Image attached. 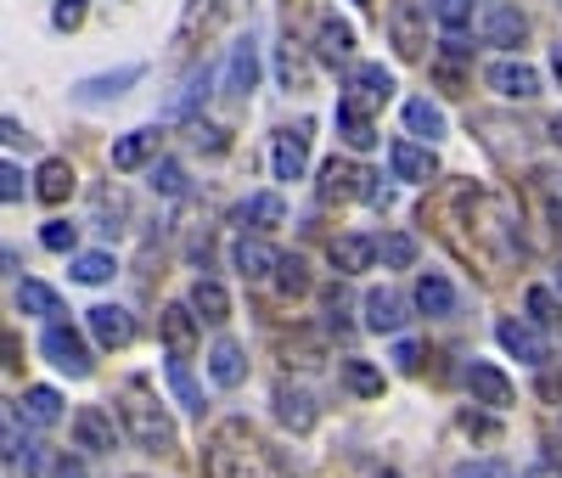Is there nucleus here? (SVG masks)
<instances>
[{
  "label": "nucleus",
  "instance_id": "obj_1",
  "mask_svg": "<svg viewBox=\"0 0 562 478\" xmlns=\"http://www.w3.org/2000/svg\"><path fill=\"white\" fill-rule=\"evenodd\" d=\"M203 478H281V462L265 451V440L248 422H220L203 445Z\"/></svg>",
  "mask_w": 562,
  "mask_h": 478
},
{
  "label": "nucleus",
  "instance_id": "obj_2",
  "mask_svg": "<svg viewBox=\"0 0 562 478\" xmlns=\"http://www.w3.org/2000/svg\"><path fill=\"white\" fill-rule=\"evenodd\" d=\"M119 422H124V434L140 445V451H153V456H169L175 451V422L169 411L140 389V382H130L124 400H119Z\"/></svg>",
  "mask_w": 562,
  "mask_h": 478
},
{
  "label": "nucleus",
  "instance_id": "obj_3",
  "mask_svg": "<svg viewBox=\"0 0 562 478\" xmlns=\"http://www.w3.org/2000/svg\"><path fill=\"white\" fill-rule=\"evenodd\" d=\"M243 12V0H186V12L175 23V57H192Z\"/></svg>",
  "mask_w": 562,
  "mask_h": 478
},
{
  "label": "nucleus",
  "instance_id": "obj_4",
  "mask_svg": "<svg viewBox=\"0 0 562 478\" xmlns=\"http://www.w3.org/2000/svg\"><path fill=\"white\" fill-rule=\"evenodd\" d=\"M389 40L405 63H422L428 57V7H422V0H394L389 7Z\"/></svg>",
  "mask_w": 562,
  "mask_h": 478
},
{
  "label": "nucleus",
  "instance_id": "obj_5",
  "mask_svg": "<svg viewBox=\"0 0 562 478\" xmlns=\"http://www.w3.org/2000/svg\"><path fill=\"white\" fill-rule=\"evenodd\" d=\"M467 394H473V405H484V411H506L512 400H518L512 377L490 360H467Z\"/></svg>",
  "mask_w": 562,
  "mask_h": 478
},
{
  "label": "nucleus",
  "instance_id": "obj_6",
  "mask_svg": "<svg viewBox=\"0 0 562 478\" xmlns=\"http://www.w3.org/2000/svg\"><path fill=\"white\" fill-rule=\"evenodd\" d=\"M40 349L52 355L57 371H68V377H90V349H85V338H79L74 326L52 321V326H45V338H40Z\"/></svg>",
  "mask_w": 562,
  "mask_h": 478
},
{
  "label": "nucleus",
  "instance_id": "obj_7",
  "mask_svg": "<svg viewBox=\"0 0 562 478\" xmlns=\"http://www.w3.org/2000/svg\"><path fill=\"white\" fill-rule=\"evenodd\" d=\"M270 169H276V180H304V169H310V124H304V119L276 135Z\"/></svg>",
  "mask_w": 562,
  "mask_h": 478
},
{
  "label": "nucleus",
  "instance_id": "obj_8",
  "mask_svg": "<svg viewBox=\"0 0 562 478\" xmlns=\"http://www.w3.org/2000/svg\"><path fill=\"white\" fill-rule=\"evenodd\" d=\"M490 90L495 96H506V102H535L540 96V74L529 68V63H518V57H501V63H490Z\"/></svg>",
  "mask_w": 562,
  "mask_h": 478
},
{
  "label": "nucleus",
  "instance_id": "obj_9",
  "mask_svg": "<svg viewBox=\"0 0 562 478\" xmlns=\"http://www.w3.org/2000/svg\"><path fill=\"white\" fill-rule=\"evenodd\" d=\"M140 63H130V68H113V74H90V79H79L68 96L74 102H85V108H97V102H119V96L130 90V85H140Z\"/></svg>",
  "mask_w": 562,
  "mask_h": 478
},
{
  "label": "nucleus",
  "instance_id": "obj_10",
  "mask_svg": "<svg viewBox=\"0 0 562 478\" xmlns=\"http://www.w3.org/2000/svg\"><path fill=\"white\" fill-rule=\"evenodd\" d=\"M0 462H7L12 473H40V456H34V445L23 440V416L7 405V400H0Z\"/></svg>",
  "mask_w": 562,
  "mask_h": 478
},
{
  "label": "nucleus",
  "instance_id": "obj_11",
  "mask_svg": "<svg viewBox=\"0 0 562 478\" xmlns=\"http://www.w3.org/2000/svg\"><path fill=\"white\" fill-rule=\"evenodd\" d=\"M90 321V338H97L102 349H130L135 344V315L124 304H97V310H85Z\"/></svg>",
  "mask_w": 562,
  "mask_h": 478
},
{
  "label": "nucleus",
  "instance_id": "obj_12",
  "mask_svg": "<svg viewBox=\"0 0 562 478\" xmlns=\"http://www.w3.org/2000/svg\"><path fill=\"white\" fill-rule=\"evenodd\" d=\"M74 445H79L85 456H108V451L119 445V427H113V416H108L102 405H85V411H74Z\"/></svg>",
  "mask_w": 562,
  "mask_h": 478
},
{
  "label": "nucleus",
  "instance_id": "obj_13",
  "mask_svg": "<svg viewBox=\"0 0 562 478\" xmlns=\"http://www.w3.org/2000/svg\"><path fill=\"white\" fill-rule=\"evenodd\" d=\"M495 338H501V349H506V355H518L524 366H546V360H551L546 332H540V326H529V321H501V326H495Z\"/></svg>",
  "mask_w": 562,
  "mask_h": 478
},
{
  "label": "nucleus",
  "instance_id": "obj_14",
  "mask_svg": "<svg viewBox=\"0 0 562 478\" xmlns=\"http://www.w3.org/2000/svg\"><path fill=\"white\" fill-rule=\"evenodd\" d=\"M389 96H394V74H389L383 63H355V68H349V96H344V102L378 108V102H389Z\"/></svg>",
  "mask_w": 562,
  "mask_h": 478
},
{
  "label": "nucleus",
  "instance_id": "obj_15",
  "mask_svg": "<svg viewBox=\"0 0 562 478\" xmlns=\"http://www.w3.org/2000/svg\"><path fill=\"white\" fill-rule=\"evenodd\" d=\"M315 394L299 389V382H276V422L288 427V434H310L315 427Z\"/></svg>",
  "mask_w": 562,
  "mask_h": 478
},
{
  "label": "nucleus",
  "instance_id": "obj_16",
  "mask_svg": "<svg viewBox=\"0 0 562 478\" xmlns=\"http://www.w3.org/2000/svg\"><path fill=\"white\" fill-rule=\"evenodd\" d=\"M259 85V45H254V34H243L237 45H231V63H225V96H243Z\"/></svg>",
  "mask_w": 562,
  "mask_h": 478
},
{
  "label": "nucleus",
  "instance_id": "obj_17",
  "mask_svg": "<svg viewBox=\"0 0 562 478\" xmlns=\"http://www.w3.org/2000/svg\"><path fill=\"white\" fill-rule=\"evenodd\" d=\"M153 158H158V124H140V130H130V135L113 141V169H119V175L153 164Z\"/></svg>",
  "mask_w": 562,
  "mask_h": 478
},
{
  "label": "nucleus",
  "instance_id": "obj_18",
  "mask_svg": "<svg viewBox=\"0 0 562 478\" xmlns=\"http://www.w3.org/2000/svg\"><path fill=\"white\" fill-rule=\"evenodd\" d=\"M74 186H79V175H74L68 158H45V164L34 169V198H40V203H52V209L74 198Z\"/></svg>",
  "mask_w": 562,
  "mask_h": 478
},
{
  "label": "nucleus",
  "instance_id": "obj_19",
  "mask_svg": "<svg viewBox=\"0 0 562 478\" xmlns=\"http://www.w3.org/2000/svg\"><path fill=\"white\" fill-rule=\"evenodd\" d=\"M389 164H394V180H411V186H422V180L439 175V158H434L428 147H416V141H394Z\"/></svg>",
  "mask_w": 562,
  "mask_h": 478
},
{
  "label": "nucleus",
  "instance_id": "obj_20",
  "mask_svg": "<svg viewBox=\"0 0 562 478\" xmlns=\"http://www.w3.org/2000/svg\"><path fill=\"white\" fill-rule=\"evenodd\" d=\"M360 310H366V326L371 332H400L405 326V299L394 293V287H371Z\"/></svg>",
  "mask_w": 562,
  "mask_h": 478
},
{
  "label": "nucleus",
  "instance_id": "obj_21",
  "mask_svg": "<svg viewBox=\"0 0 562 478\" xmlns=\"http://www.w3.org/2000/svg\"><path fill=\"white\" fill-rule=\"evenodd\" d=\"M524 34H529V18L518 7H506V0H501V7L484 12V40L490 45H506V52H512V45H524Z\"/></svg>",
  "mask_w": 562,
  "mask_h": 478
},
{
  "label": "nucleus",
  "instance_id": "obj_22",
  "mask_svg": "<svg viewBox=\"0 0 562 478\" xmlns=\"http://www.w3.org/2000/svg\"><path fill=\"white\" fill-rule=\"evenodd\" d=\"M209 377L220 382V389H243L248 360H243V344H237V338H220V344L209 349Z\"/></svg>",
  "mask_w": 562,
  "mask_h": 478
},
{
  "label": "nucleus",
  "instance_id": "obj_23",
  "mask_svg": "<svg viewBox=\"0 0 562 478\" xmlns=\"http://www.w3.org/2000/svg\"><path fill=\"white\" fill-rule=\"evenodd\" d=\"M315 57H321V63H349V57H355V29H349L344 18H321V29H315Z\"/></svg>",
  "mask_w": 562,
  "mask_h": 478
},
{
  "label": "nucleus",
  "instance_id": "obj_24",
  "mask_svg": "<svg viewBox=\"0 0 562 478\" xmlns=\"http://www.w3.org/2000/svg\"><path fill=\"white\" fill-rule=\"evenodd\" d=\"M416 310H422V315H439V321L456 315V287H450L439 270H422V276H416Z\"/></svg>",
  "mask_w": 562,
  "mask_h": 478
},
{
  "label": "nucleus",
  "instance_id": "obj_25",
  "mask_svg": "<svg viewBox=\"0 0 562 478\" xmlns=\"http://www.w3.org/2000/svg\"><path fill=\"white\" fill-rule=\"evenodd\" d=\"M276 259H281V254H276V248L265 243V236H243V243L231 248V265H237V270H243L248 281H265V276L276 270Z\"/></svg>",
  "mask_w": 562,
  "mask_h": 478
},
{
  "label": "nucleus",
  "instance_id": "obj_26",
  "mask_svg": "<svg viewBox=\"0 0 562 478\" xmlns=\"http://www.w3.org/2000/svg\"><path fill=\"white\" fill-rule=\"evenodd\" d=\"M164 344H169V355H192V344H198V315H192V304H169V310H164Z\"/></svg>",
  "mask_w": 562,
  "mask_h": 478
},
{
  "label": "nucleus",
  "instance_id": "obj_27",
  "mask_svg": "<svg viewBox=\"0 0 562 478\" xmlns=\"http://www.w3.org/2000/svg\"><path fill=\"white\" fill-rule=\"evenodd\" d=\"M338 135H344V147H349V153L378 147V124H371L366 108H355V102H338Z\"/></svg>",
  "mask_w": 562,
  "mask_h": 478
},
{
  "label": "nucleus",
  "instance_id": "obj_28",
  "mask_svg": "<svg viewBox=\"0 0 562 478\" xmlns=\"http://www.w3.org/2000/svg\"><path fill=\"white\" fill-rule=\"evenodd\" d=\"M192 315H198V321H209V326H225V321H231V293H225L220 281H209V276H203V281L192 287Z\"/></svg>",
  "mask_w": 562,
  "mask_h": 478
},
{
  "label": "nucleus",
  "instance_id": "obj_29",
  "mask_svg": "<svg viewBox=\"0 0 562 478\" xmlns=\"http://www.w3.org/2000/svg\"><path fill=\"white\" fill-rule=\"evenodd\" d=\"M360 186H366V169H355V164H326L321 169V198L326 203H338V198H360Z\"/></svg>",
  "mask_w": 562,
  "mask_h": 478
},
{
  "label": "nucleus",
  "instance_id": "obj_30",
  "mask_svg": "<svg viewBox=\"0 0 562 478\" xmlns=\"http://www.w3.org/2000/svg\"><path fill=\"white\" fill-rule=\"evenodd\" d=\"M18 304H23V315H45V321H57V315H63L57 287H45V281H34V276L18 281Z\"/></svg>",
  "mask_w": 562,
  "mask_h": 478
},
{
  "label": "nucleus",
  "instance_id": "obj_31",
  "mask_svg": "<svg viewBox=\"0 0 562 478\" xmlns=\"http://www.w3.org/2000/svg\"><path fill=\"white\" fill-rule=\"evenodd\" d=\"M164 377H169V389H175V400H180L186 411H192V416H203V389H198V377H192V366H186V355H169Z\"/></svg>",
  "mask_w": 562,
  "mask_h": 478
},
{
  "label": "nucleus",
  "instance_id": "obj_32",
  "mask_svg": "<svg viewBox=\"0 0 562 478\" xmlns=\"http://www.w3.org/2000/svg\"><path fill=\"white\" fill-rule=\"evenodd\" d=\"M18 416H23V422H34V427H57V422H63V394L40 382V389H29V394H23V411H18Z\"/></svg>",
  "mask_w": 562,
  "mask_h": 478
},
{
  "label": "nucleus",
  "instance_id": "obj_33",
  "mask_svg": "<svg viewBox=\"0 0 562 478\" xmlns=\"http://www.w3.org/2000/svg\"><path fill=\"white\" fill-rule=\"evenodd\" d=\"M237 214H243V225H254V231H276L281 220H288V203H281L276 191H254Z\"/></svg>",
  "mask_w": 562,
  "mask_h": 478
},
{
  "label": "nucleus",
  "instance_id": "obj_34",
  "mask_svg": "<svg viewBox=\"0 0 562 478\" xmlns=\"http://www.w3.org/2000/svg\"><path fill=\"white\" fill-rule=\"evenodd\" d=\"M371 243L366 236H333V265H338V276H360V270H371Z\"/></svg>",
  "mask_w": 562,
  "mask_h": 478
},
{
  "label": "nucleus",
  "instance_id": "obj_35",
  "mask_svg": "<svg viewBox=\"0 0 562 478\" xmlns=\"http://www.w3.org/2000/svg\"><path fill=\"white\" fill-rule=\"evenodd\" d=\"M276 79L288 85V90H304V85H310V63H304V52H299L293 34L281 40V52H276Z\"/></svg>",
  "mask_w": 562,
  "mask_h": 478
},
{
  "label": "nucleus",
  "instance_id": "obj_36",
  "mask_svg": "<svg viewBox=\"0 0 562 478\" xmlns=\"http://www.w3.org/2000/svg\"><path fill=\"white\" fill-rule=\"evenodd\" d=\"M405 124H411V135H428V141L445 135V113L428 102V96H411L405 102Z\"/></svg>",
  "mask_w": 562,
  "mask_h": 478
},
{
  "label": "nucleus",
  "instance_id": "obj_37",
  "mask_svg": "<svg viewBox=\"0 0 562 478\" xmlns=\"http://www.w3.org/2000/svg\"><path fill=\"white\" fill-rule=\"evenodd\" d=\"M371 254H378L389 270H411V265H416V243H411L405 231H389L383 243H371Z\"/></svg>",
  "mask_w": 562,
  "mask_h": 478
},
{
  "label": "nucleus",
  "instance_id": "obj_38",
  "mask_svg": "<svg viewBox=\"0 0 562 478\" xmlns=\"http://www.w3.org/2000/svg\"><path fill=\"white\" fill-rule=\"evenodd\" d=\"M270 276L281 281V293H288V299H299V293H310V265H304L299 254H281Z\"/></svg>",
  "mask_w": 562,
  "mask_h": 478
},
{
  "label": "nucleus",
  "instance_id": "obj_39",
  "mask_svg": "<svg viewBox=\"0 0 562 478\" xmlns=\"http://www.w3.org/2000/svg\"><path fill=\"white\" fill-rule=\"evenodd\" d=\"M344 382H349L360 400H378L383 394V371L371 366V360H344Z\"/></svg>",
  "mask_w": 562,
  "mask_h": 478
},
{
  "label": "nucleus",
  "instance_id": "obj_40",
  "mask_svg": "<svg viewBox=\"0 0 562 478\" xmlns=\"http://www.w3.org/2000/svg\"><path fill=\"white\" fill-rule=\"evenodd\" d=\"M113 254H79L74 259V281H85V287H102V281H113Z\"/></svg>",
  "mask_w": 562,
  "mask_h": 478
},
{
  "label": "nucleus",
  "instance_id": "obj_41",
  "mask_svg": "<svg viewBox=\"0 0 562 478\" xmlns=\"http://www.w3.org/2000/svg\"><path fill=\"white\" fill-rule=\"evenodd\" d=\"M434 18L445 34H461L467 23H473V0H434Z\"/></svg>",
  "mask_w": 562,
  "mask_h": 478
},
{
  "label": "nucleus",
  "instance_id": "obj_42",
  "mask_svg": "<svg viewBox=\"0 0 562 478\" xmlns=\"http://www.w3.org/2000/svg\"><path fill=\"white\" fill-rule=\"evenodd\" d=\"M524 304H529V321H535V326H557V315H562L551 287H529V299H524Z\"/></svg>",
  "mask_w": 562,
  "mask_h": 478
},
{
  "label": "nucleus",
  "instance_id": "obj_43",
  "mask_svg": "<svg viewBox=\"0 0 562 478\" xmlns=\"http://www.w3.org/2000/svg\"><path fill=\"white\" fill-rule=\"evenodd\" d=\"M153 191H164V198H180V191H186V169H180L175 158L153 164Z\"/></svg>",
  "mask_w": 562,
  "mask_h": 478
},
{
  "label": "nucleus",
  "instance_id": "obj_44",
  "mask_svg": "<svg viewBox=\"0 0 562 478\" xmlns=\"http://www.w3.org/2000/svg\"><path fill=\"white\" fill-rule=\"evenodd\" d=\"M198 102H209V68H203V74H198L192 85H186V90L175 96V102H169V113H175V119H186V113H192Z\"/></svg>",
  "mask_w": 562,
  "mask_h": 478
},
{
  "label": "nucleus",
  "instance_id": "obj_45",
  "mask_svg": "<svg viewBox=\"0 0 562 478\" xmlns=\"http://www.w3.org/2000/svg\"><path fill=\"white\" fill-rule=\"evenodd\" d=\"M74 236H79V225H68V220H45L40 243L52 248V254H74Z\"/></svg>",
  "mask_w": 562,
  "mask_h": 478
},
{
  "label": "nucleus",
  "instance_id": "obj_46",
  "mask_svg": "<svg viewBox=\"0 0 562 478\" xmlns=\"http://www.w3.org/2000/svg\"><path fill=\"white\" fill-rule=\"evenodd\" d=\"M79 23H85V0H57V7H52V29L74 34Z\"/></svg>",
  "mask_w": 562,
  "mask_h": 478
},
{
  "label": "nucleus",
  "instance_id": "obj_47",
  "mask_svg": "<svg viewBox=\"0 0 562 478\" xmlns=\"http://www.w3.org/2000/svg\"><path fill=\"white\" fill-rule=\"evenodd\" d=\"M23 169L18 164H0V203H23Z\"/></svg>",
  "mask_w": 562,
  "mask_h": 478
},
{
  "label": "nucleus",
  "instance_id": "obj_48",
  "mask_svg": "<svg viewBox=\"0 0 562 478\" xmlns=\"http://www.w3.org/2000/svg\"><path fill=\"white\" fill-rule=\"evenodd\" d=\"M192 147H209V153H225V130H214V124H192Z\"/></svg>",
  "mask_w": 562,
  "mask_h": 478
},
{
  "label": "nucleus",
  "instance_id": "obj_49",
  "mask_svg": "<svg viewBox=\"0 0 562 478\" xmlns=\"http://www.w3.org/2000/svg\"><path fill=\"white\" fill-rule=\"evenodd\" d=\"M0 141H7V147H23V153L34 147V135L23 124H12V119H0Z\"/></svg>",
  "mask_w": 562,
  "mask_h": 478
},
{
  "label": "nucleus",
  "instance_id": "obj_50",
  "mask_svg": "<svg viewBox=\"0 0 562 478\" xmlns=\"http://www.w3.org/2000/svg\"><path fill=\"white\" fill-rule=\"evenodd\" d=\"M0 366H12V371L23 366V344L12 338V332H0Z\"/></svg>",
  "mask_w": 562,
  "mask_h": 478
},
{
  "label": "nucleus",
  "instance_id": "obj_51",
  "mask_svg": "<svg viewBox=\"0 0 562 478\" xmlns=\"http://www.w3.org/2000/svg\"><path fill=\"white\" fill-rule=\"evenodd\" d=\"M450 478H495V467H490V462H461Z\"/></svg>",
  "mask_w": 562,
  "mask_h": 478
},
{
  "label": "nucleus",
  "instance_id": "obj_52",
  "mask_svg": "<svg viewBox=\"0 0 562 478\" xmlns=\"http://www.w3.org/2000/svg\"><path fill=\"white\" fill-rule=\"evenodd\" d=\"M394 360H400V371H416V366H422V349H416V344H400Z\"/></svg>",
  "mask_w": 562,
  "mask_h": 478
},
{
  "label": "nucleus",
  "instance_id": "obj_53",
  "mask_svg": "<svg viewBox=\"0 0 562 478\" xmlns=\"http://www.w3.org/2000/svg\"><path fill=\"white\" fill-rule=\"evenodd\" d=\"M57 478H85V467H79L74 456H63V462H57Z\"/></svg>",
  "mask_w": 562,
  "mask_h": 478
},
{
  "label": "nucleus",
  "instance_id": "obj_54",
  "mask_svg": "<svg viewBox=\"0 0 562 478\" xmlns=\"http://www.w3.org/2000/svg\"><path fill=\"white\" fill-rule=\"evenodd\" d=\"M551 68H557V79H562V40L551 45Z\"/></svg>",
  "mask_w": 562,
  "mask_h": 478
},
{
  "label": "nucleus",
  "instance_id": "obj_55",
  "mask_svg": "<svg viewBox=\"0 0 562 478\" xmlns=\"http://www.w3.org/2000/svg\"><path fill=\"white\" fill-rule=\"evenodd\" d=\"M299 7H304V0H288V18H293V12H299Z\"/></svg>",
  "mask_w": 562,
  "mask_h": 478
},
{
  "label": "nucleus",
  "instance_id": "obj_56",
  "mask_svg": "<svg viewBox=\"0 0 562 478\" xmlns=\"http://www.w3.org/2000/svg\"><path fill=\"white\" fill-rule=\"evenodd\" d=\"M557 293H562V265H557Z\"/></svg>",
  "mask_w": 562,
  "mask_h": 478
},
{
  "label": "nucleus",
  "instance_id": "obj_57",
  "mask_svg": "<svg viewBox=\"0 0 562 478\" xmlns=\"http://www.w3.org/2000/svg\"><path fill=\"white\" fill-rule=\"evenodd\" d=\"M378 478H400V473H394V467H389V473H378Z\"/></svg>",
  "mask_w": 562,
  "mask_h": 478
}]
</instances>
